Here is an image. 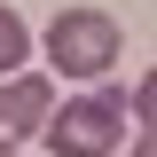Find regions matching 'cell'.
I'll use <instances>...</instances> for the list:
<instances>
[{
  "mask_svg": "<svg viewBox=\"0 0 157 157\" xmlns=\"http://www.w3.org/2000/svg\"><path fill=\"white\" fill-rule=\"evenodd\" d=\"M126 134H134V118H126V94L110 78L47 110V157H118Z\"/></svg>",
  "mask_w": 157,
  "mask_h": 157,
  "instance_id": "cell-1",
  "label": "cell"
},
{
  "mask_svg": "<svg viewBox=\"0 0 157 157\" xmlns=\"http://www.w3.org/2000/svg\"><path fill=\"white\" fill-rule=\"evenodd\" d=\"M118 47H126V32H118V16H102V8H55V16H47V63H55L63 78L102 86L110 63H118Z\"/></svg>",
  "mask_w": 157,
  "mask_h": 157,
  "instance_id": "cell-2",
  "label": "cell"
},
{
  "mask_svg": "<svg viewBox=\"0 0 157 157\" xmlns=\"http://www.w3.org/2000/svg\"><path fill=\"white\" fill-rule=\"evenodd\" d=\"M0 157H24V149H0Z\"/></svg>",
  "mask_w": 157,
  "mask_h": 157,
  "instance_id": "cell-7",
  "label": "cell"
},
{
  "mask_svg": "<svg viewBox=\"0 0 157 157\" xmlns=\"http://www.w3.org/2000/svg\"><path fill=\"white\" fill-rule=\"evenodd\" d=\"M47 110H55V86L47 78H32V71L0 78V149H24V134H39Z\"/></svg>",
  "mask_w": 157,
  "mask_h": 157,
  "instance_id": "cell-3",
  "label": "cell"
},
{
  "mask_svg": "<svg viewBox=\"0 0 157 157\" xmlns=\"http://www.w3.org/2000/svg\"><path fill=\"white\" fill-rule=\"evenodd\" d=\"M24 63H32V24H24L16 8L0 0V78H16Z\"/></svg>",
  "mask_w": 157,
  "mask_h": 157,
  "instance_id": "cell-4",
  "label": "cell"
},
{
  "mask_svg": "<svg viewBox=\"0 0 157 157\" xmlns=\"http://www.w3.org/2000/svg\"><path fill=\"white\" fill-rule=\"evenodd\" d=\"M126 118H134L141 134H157V71H149V78H141L134 94H126Z\"/></svg>",
  "mask_w": 157,
  "mask_h": 157,
  "instance_id": "cell-5",
  "label": "cell"
},
{
  "mask_svg": "<svg viewBox=\"0 0 157 157\" xmlns=\"http://www.w3.org/2000/svg\"><path fill=\"white\" fill-rule=\"evenodd\" d=\"M134 157H157V134H141V141H134Z\"/></svg>",
  "mask_w": 157,
  "mask_h": 157,
  "instance_id": "cell-6",
  "label": "cell"
}]
</instances>
